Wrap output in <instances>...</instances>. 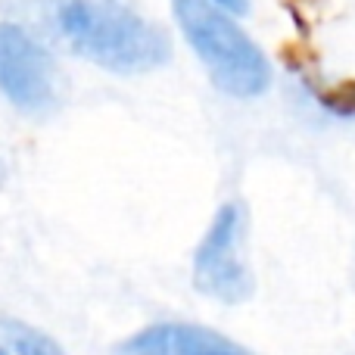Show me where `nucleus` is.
<instances>
[{
    "instance_id": "obj_8",
    "label": "nucleus",
    "mask_w": 355,
    "mask_h": 355,
    "mask_svg": "<svg viewBox=\"0 0 355 355\" xmlns=\"http://www.w3.org/2000/svg\"><path fill=\"white\" fill-rule=\"evenodd\" d=\"M3 181H6V168H3V162H0V187H3Z\"/></svg>"
},
{
    "instance_id": "obj_6",
    "label": "nucleus",
    "mask_w": 355,
    "mask_h": 355,
    "mask_svg": "<svg viewBox=\"0 0 355 355\" xmlns=\"http://www.w3.org/2000/svg\"><path fill=\"white\" fill-rule=\"evenodd\" d=\"M0 355H60L50 340L37 337V334H12L6 343L0 346Z\"/></svg>"
},
{
    "instance_id": "obj_2",
    "label": "nucleus",
    "mask_w": 355,
    "mask_h": 355,
    "mask_svg": "<svg viewBox=\"0 0 355 355\" xmlns=\"http://www.w3.org/2000/svg\"><path fill=\"white\" fill-rule=\"evenodd\" d=\"M175 22L212 85L237 100L262 97L271 85V62L256 41L237 25V12L215 0H172Z\"/></svg>"
},
{
    "instance_id": "obj_3",
    "label": "nucleus",
    "mask_w": 355,
    "mask_h": 355,
    "mask_svg": "<svg viewBox=\"0 0 355 355\" xmlns=\"http://www.w3.org/2000/svg\"><path fill=\"white\" fill-rule=\"evenodd\" d=\"M0 94L25 116H47L62 100V75L50 50L12 22H0Z\"/></svg>"
},
{
    "instance_id": "obj_4",
    "label": "nucleus",
    "mask_w": 355,
    "mask_h": 355,
    "mask_svg": "<svg viewBox=\"0 0 355 355\" xmlns=\"http://www.w3.org/2000/svg\"><path fill=\"white\" fill-rule=\"evenodd\" d=\"M243 209L237 202H225L196 246L193 284L209 300L237 306L252 296V275L243 256Z\"/></svg>"
},
{
    "instance_id": "obj_1",
    "label": "nucleus",
    "mask_w": 355,
    "mask_h": 355,
    "mask_svg": "<svg viewBox=\"0 0 355 355\" xmlns=\"http://www.w3.org/2000/svg\"><path fill=\"white\" fill-rule=\"evenodd\" d=\"M53 28L78 56L116 75H144L172 60L168 35L125 0H56Z\"/></svg>"
},
{
    "instance_id": "obj_5",
    "label": "nucleus",
    "mask_w": 355,
    "mask_h": 355,
    "mask_svg": "<svg viewBox=\"0 0 355 355\" xmlns=\"http://www.w3.org/2000/svg\"><path fill=\"white\" fill-rule=\"evenodd\" d=\"M119 355H256L240 343L227 340L225 334L202 324H184V321H162L144 331L131 334Z\"/></svg>"
},
{
    "instance_id": "obj_7",
    "label": "nucleus",
    "mask_w": 355,
    "mask_h": 355,
    "mask_svg": "<svg viewBox=\"0 0 355 355\" xmlns=\"http://www.w3.org/2000/svg\"><path fill=\"white\" fill-rule=\"evenodd\" d=\"M215 3L225 6V10H231V12H237V16L250 10V0H215Z\"/></svg>"
}]
</instances>
